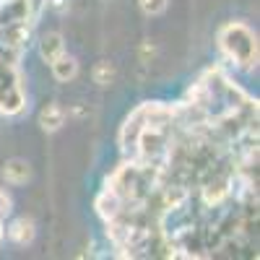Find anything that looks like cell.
Here are the masks:
<instances>
[{
    "mask_svg": "<svg viewBox=\"0 0 260 260\" xmlns=\"http://www.w3.org/2000/svg\"><path fill=\"white\" fill-rule=\"evenodd\" d=\"M219 45L242 68H247V65L257 60V39L245 24H226L219 31Z\"/></svg>",
    "mask_w": 260,
    "mask_h": 260,
    "instance_id": "obj_1",
    "label": "cell"
},
{
    "mask_svg": "<svg viewBox=\"0 0 260 260\" xmlns=\"http://www.w3.org/2000/svg\"><path fill=\"white\" fill-rule=\"evenodd\" d=\"M50 65H52V76H55L60 83H68V81H73V78L78 76V60H76L73 55H68V52L57 55Z\"/></svg>",
    "mask_w": 260,
    "mask_h": 260,
    "instance_id": "obj_2",
    "label": "cell"
},
{
    "mask_svg": "<svg viewBox=\"0 0 260 260\" xmlns=\"http://www.w3.org/2000/svg\"><path fill=\"white\" fill-rule=\"evenodd\" d=\"M62 122H65V110L57 102H50L45 110H42V115H39V125H42L45 133H55V130L62 127Z\"/></svg>",
    "mask_w": 260,
    "mask_h": 260,
    "instance_id": "obj_3",
    "label": "cell"
},
{
    "mask_svg": "<svg viewBox=\"0 0 260 260\" xmlns=\"http://www.w3.org/2000/svg\"><path fill=\"white\" fill-rule=\"evenodd\" d=\"M29 175H31V169L24 159H11L3 167V180L11 182V185H24L29 180Z\"/></svg>",
    "mask_w": 260,
    "mask_h": 260,
    "instance_id": "obj_4",
    "label": "cell"
},
{
    "mask_svg": "<svg viewBox=\"0 0 260 260\" xmlns=\"http://www.w3.org/2000/svg\"><path fill=\"white\" fill-rule=\"evenodd\" d=\"M34 234H37V229H34V221L31 219H16L11 226H8V237L16 242V245H29L31 240H34Z\"/></svg>",
    "mask_w": 260,
    "mask_h": 260,
    "instance_id": "obj_5",
    "label": "cell"
},
{
    "mask_svg": "<svg viewBox=\"0 0 260 260\" xmlns=\"http://www.w3.org/2000/svg\"><path fill=\"white\" fill-rule=\"evenodd\" d=\"M39 52H42V57H45L47 62H52L57 55L65 52V42H62V37H60L57 31L45 34V37H42V42H39Z\"/></svg>",
    "mask_w": 260,
    "mask_h": 260,
    "instance_id": "obj_6",
    "label": "cell"
},
{
    "mask_svg": "<svg viewBox=\"0 0 260 260\" xmlns=\"http://www.w3.org/2000/svg\"><path fill=\"white\" fill-rule=\"evenodd\" d=\"M91 78L96 86H110L115 81V65L110 60H102L94 65V71H91Z\"/></svg>",
    "mask_w": 260,
    "mask_h": 260,
    "instance_id": "obj_7",
    "label": "cell"
},
{
    "mask_svg": "<svg viewBox=\"0 0 260 260\" xmlns=\"http://www.w3.org/2000/svg\"><path fill=\"white\" fill-rule=\"evenodd\" d=\"M138 3H141V11H143L146 16H159V13L167 11L169 0H138Z\"/></svg>",
    "mask_w": 260,
    "mask_h": 260,
    "instance_id": "obj_8",
    "label": "cell"
},
{
    "mask_svg": "<svg viewBox=\"0 0 260 260\" xmlns=\"http://www.w3.org/2000/svg\"><path fill=\"white\" fill-rule=\"evenodd\" d=\"M11 198H8V195L3 192V190H0V219H3V216H8L11 213Z\"/></svg>",
    "mask_w": 260,
    "mask_h": 260,
    "instance_id": "obj_9",
    "label": "cell"
},
{
    "mask_svg": "<svg viewBox=\"0 0 260 260\" xmlns=\"http://www.w3.org/2000/svg\"><path fill=\"white\" fill-rule=\"evenodd\" d=\"M65 6H68L65 0H52V8H55V11H65Z\"/></svg>",
    "mask_w": 260,
    "mask_h": 260,
    "instance_id": "obj_10",
    "label": "cell"
}]
</instances>
